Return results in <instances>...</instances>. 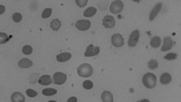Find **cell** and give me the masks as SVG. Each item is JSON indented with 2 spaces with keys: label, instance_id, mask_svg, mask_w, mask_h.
<instances>
[{
  "label": "cell",
  "instance_id": "obj_1",
  "mask_svg": "<svg viewBox=\"0 0 181 102\" xmlns=\"http://www.w3.org/2000/svg\"><path fill=\"white\" fill-rule=\"evenodd\" d=\"M78 75L80 77L83 78H88L90 76L92 75L93 73V69H92V66L89 63H83L82 65H80L78 67V70H77Z\"/></svg>",
  "mask_w": 181,
  "mask_h": 102
},
{
  "label": "cell",
  "instance_id": "obj_2",
  "mask_svg": "<svg viewBox=\"0 0 181 102\" xmlns=\"http://www.w3.org/2000/svg\"><path fill=\"white\" fill-rule=\"evenodd\" d=\"M144 86L149 89H153L157 85V77L153 73H146L142 78Z\"/></svg>",
  "mask_w": 181,
  "mask_h": 102
},
{
  "label": "cell",
  "instance_id": "obj_3",
  "mask_svg": "<svg viewBox=\"0 0 181 102\" xmlns=\"http://www.w3.org/2000/svg\"><path fill=\"white\" fill-rule=\"evenodd\" d=\"M139 30H134L130 35V38H129V42H128V44L130 47H134L136 46V44H138L139 42Z\"/></svg>",
  "mask_w": 181,
  "mask_h": 102
},
{
  "label": "cell",
  "instance_id": "obj_4",
  "mask_svg": "<svg viewBox=\"0 0 181 102\" xmlns=\"http://www.w3.org/2000/svg\"><path fill=\"white\" fill-rule=\"evenodd\" d=\"M67 81V76L66 74L63 72H55L53 77V82L56 85H62Z\"/></svg>",
  "mask_w": 181,
  "mask_h": 102
},
{
  "label": "cell",
  "instance_id": "obj_5",
  "mask_svg": "<svg viewBox=\"0 0 181 102\" xmlns=\"http://www.w3.org/2000/svg\"><path fill=\"white\" fill-rule=\"evenodd\" d=\"M124 7V5L121 1H114L112 3L111 7H110V11L112 13V14H119L122 11Z\"/></svg>",
  "mask_w": 181,
  "mask_h": 102
},
{
  "label": "cell",
  "instance_id": "obj_6",
  "mask_svg": "<svg viewBox=\"0 0 181 102\" xmlns=\"http://www.w3.org/2000/svg\"><path fill=\"white\" fill-rule=\"evenodd\" d=\"M99 52H100V47L99 46H93L92 44H90L86 48V51L84 52V56L85 57H92V56L99 54Z\"/></svg>",
  "mask_w": 181,
  "mask_h": 102
},
{
  "label": "cell",
  "instance_id": "obj_7",
  "mask_svg": "<svg viewBox=\"0 0 181 102\" xmlns=\"http://www.w3.org/2000/svg\"><path fill=\"white\" fill-rule=\"evenodd\" d=\"M112 44L115 47H121L124 45V39L120 33H115L112 37Z\"/></svg>",
  "mask_w": 181,
  "mask_h": 102
},
{
  "label": "cell",
  "instance_id": "obj_8",
  "mask_svg": "<svg viewBox=\"0 0 181 102\" xmlns=\"http://www.w3.org/2000/svg\"><path fill=\"white\" fill-rule=\"evenodd\" d=\"M75 27L80 31H86L91 27V22L88 20H79L76 22Z\"/></svg>",
  "mask_w": 181,
  "mask_h": 102
},
{
  "label": "cell",
  "instance_id": "obj_9",
  "mask_svg": "<svg viewBox=\"0 0 181 102\" xmlns=\"http://www.w3.org/2000/svg\"><path fill=\"white\" fill-rule=\"evenodd\" d=\"M173 44H174V42H173V40H172L171 37H169V36L164 37L163 46L161 48V52H168V51H169L173 47Z\"/></svg>",
  "mask_w": 181,
  "mask_h": 102
},
{
  "label": "cell",
  "instance_id": "obj_10",
  "mask_svg": "<svg viewBox=\"0 0 181 102\" xmlns=\"http://www.w3.org/2000/svg\"><path fill=\"white\" fill-rule=\"evenodd\" d=\"M102 24L106 28H112L115 25V19L112 16H106L102 20Z\"/></svg>",
  "mask_w": 181,
  "mask_h": 102
},
{
  "label": "cell",
  "instance_id": "obj_11",
  "mask_svg": "<svg viewBox=\"0 0 181 102\" xmlns=\"http://www.w3.org/2000/svg\"><path fill=\"white\" fill-rule=\"evenodd\" d=\"M161 7H162V4L161 3H159L158 5H156L154 7V8L152 9V11L150 12V21H153L157 17V16L159 15V13L161 10Z\"/></svg>",
  "mask_w": 181,
  "mask_h": 102
},
{
  "label": "cell",
  "instance_id": "obj_12",
  "mask_svg": "<svg viewBox=\"0 0 181 102\" xmlns=\"http://www.w3.org/2000/svg\"><path fill=\"white\" fill-rule=\"evenodd\" d=\"M33 65V61L29 59H21L19 61H18V66L22 69H27V68H30L31 66Z\"/></svg>",
  "mask_w": 181,
  "mask_h": 102
},
{
  "label": "cell",
  "instance_id": "obj_13",
  "mask_svg": "<svg viewBox=\"0 0 181 102\" xmlns=\"http://www.w3.org/2000/svg\"><path fill=\"white\" fill-rule=\"evenodd\" d=\"M38 82L40 83V85L46 86V85L51 84L53 82V80L50 75H43L38 79Z\"/></svg>",
  "mask_w": 181,
  "mask_h": 102
},
{
  "label": "cell",
  "instance_id": "obj_14",
  "mask_svg": "<svg viewBox=\"0 0 181 102\" xmlns=\"http://www.w3.org/2000/svg\"><path fill=\"white\" fill-rule=\"evenodd\" d=\"M72 57V54L70 52H62L56 56V60L59 62H64L68 60H70Z\"/></svg>",
  "mask_w": 181,
  "mask_h": 102
},
{
  "label": "cell",
  "instance_id": "obj_15",
  "mask_svg": "<svg viewBox=\"0 0 181 102\" xmlns=\"http://www.w3.org/2000/svg\"><path fill=\"white\" fill-rule=\"evenodd\" d=\"M101 99L103 102H112L113 101V96L110 91H103L101 94Z\"/></svg>",
  "mask_w": 181,
  "mask_h": 102
},
{
  "label": "cell",
  "instance_id": "obj_16",
  "mask_svg": "<svg viewBox=\"0 0 181 102\" xmlns=\"http://www.w3.org/2000/svg\"><path fill=\"white\" fill-rule=\"evenodd\" d=\"M11 101H13V102H20V101L23 102V101H25V97L20 92H15L11 96Z\"/></svg>",
  "mask_w": 181,
  "mask_h": 102
},
{
  "label": "cell",
  "instance_id": "obj_17",
  "mask_svg": "<svg viewBox=\"0 0 181 102\" xmlns=\"http://www.w3.org/2000/svg\"><path fill=\"white\" fill-rule=\"evenodd\" d=\"M171 80H172V77H171V75H170L169 73H168V72H165V73H163V74L160 76V82H161V84H163V85H167V84L170 83Z\"/></svg>",
  "mask_w": 181,
  "mask_h": 102
},
{
  "label": "cell",
  "instance_id": "obj_18",
  "mask_svg": "<svg viewBox=\"0 0 181 102\" xmlns=\"http://www.w3.org/2000/svg\"><path fill=\"white\" fill-rule=\"evenodd\" d=\"M96 12H97V9L93 7H91L83 12V16L86 17H92L96 14Z\"/></svg>",
  "mask_w": 181,
  "mask_h": 102
},
{
  "label": "cell",
  "instance_id": "obj_19",
  "mask_svg": "<svg viewBox=\"0 0 181 102\" xmlns=\"http://www.w3.org/2000/svg\"><path fill=\"white\" fill-rule=\"evenodd\" d=\"M161 44V39L159 36H155L151 39L150 41V46L152 48H158Z\"/></svg>",
  "mask_w": 181,
  "mask_h": 102
},
{
  "label": "cell",
  "instance_id": "obj_20",
  "mask_svg": "<svg viewBox=\"0 0 181 102\" xmlns=\"http://www.w3.org/2000/svg\"><path fill=\"white\" fill-rule=\"evenodd\" d=\"M61 25H62V24H61V21L59 19H54L50 24L51 28L54 31H58L61 28Z\"/></svg>",
  "mask_w": 181,
  "mask_h": 102
},
{
  "label": "cell",
  "instance_id": "obj_21",
  "mask_svg": "<svg viewBox=\"0 0 181 102\" xmlns=\"http://www.w3.org/2000/svg\"><path fill=\"white\" fill-rule=\"evenodd\" d=\"M42 93L45 96H53L57 93V90L55 89H43Z\"/></svg>",
  "mask_w": 181,
  "mask_h": 102
},
{
  "label": "cell",
  "instance_id": "obj_22",
  "mask_svg": "<svg viewBox=\"0 0 181 102\" xmlns=\"http://www.w3.org/2000/svg\"><path fill=\"white\" fill-rule=\"evenodd\" d=\"M148 66H149L150 69H151V70H155L156 68L159 67V62H158L156 60H150V61H149Z\"/></svg>",
  "mask_w": 181,
  "mask_h": 102
},
{
  "label": "cell",
  "instance_id": "obj_23",
  "mask_svg": "<svg viewBox=\"0 0 181 102\" xmlns=\"http://www.w3.org/2000/svg\"><path fill=\"white\" fill-rule=\"evenodd\" d=\"M22 52H23L24 54H25V55H29V54L32 53V52H33V48H32L30 45H25V46L23 47V49H22Z\"/></svg>",
  "mask_w": 181,
  "mask_h": 102
},
{
  "label": "cell",
  "instance_id": "obj_24",
  "mask_svg": "<svg viewBox=\"0 0 181 102\" xmlns=\"http://www.w3.org/2000/svg\"><path fill=\"white\" fill-rule=\"evenodd\" d=\"M83 87L85 89H92L93 88V83L92 81H84L83 83Z\"/></svg>",
  "mask_w": 181,
  "mask_h": 102
},
{
  "label": "cell",
  "instance_id": "obj_25",
  "mask_svg": "<svg viewBox=\"0 0 181 102\" xmlns=\"http://www.w3.org/2000/svg\"><path fill=\"white\" fill-rule=\"evenodd\" d=\"M0 36H1V44H5V43H7L9 39H11L12 38V35H10V36H7L6 33H0Z\"/></svg>",
  "mask_w": 181,
  "mask_h": 102
},
{
  "label": "cell",
  "instance_id": "obj_26",
  "mask_svg": "<svg viewBox=\"0 0 181 102\" xmlns=\"http://www.w3.org/2000/svg\"><path fill=\"white\" fill-rule=\"evenodd\" d=\"M51 15H52V9L51 8H45L42 13V17L45 19V18L50 17Z\"/></svg>",
  "mask_w": 181,
  "mask_h": 102
},
{
  "label": "cell",
  "instance_id": "obj_27",
  "mask_svg": "<svg viewBox=\"0 0 181 102\" xmlns=\"http://www.w3.org/2000/svg\"><path fill=\"white\" fill-rule=\"evenodd\" d=\"M177 58V53H168L164 57V59L167 60V61H173V60H176Z\"/></svg>",
  "mask_w": 181,
  "mask_h": 102
},
{
  "label": "cell",
  "instance_id": "obj_28",
  "mask_svg": "<svg viewBox=\"0 0 181 102\" xmlns=\"http://www.w3.org/2000/svg\"><path fill=\"white\" fill-rule=\"evenodd\" d=\"M12 19L14 20V22L19 23V22L22 20V16H21V14H19V13H15V14L12 16Z\"/></svg>",
  "mask_w": 181,
  "mask_h": 102
},
{
  "label": "cell",
  "instance_id": "obj_29",
  "mask_svg": "<svg viewBox=\"0 0 181 102\" xmlns=\"http://www.w3.org/2000/svg\"><path fill=\"white\" fill-rule=\"evenodd\" d=\"M26 95H27L29 98H34V97L37 96V92H36L35 90H34V89H29L26 90Z\"/></svg>",
  "mask_w": 181,
  "mask_h": 102
},
{
  "label": "cell",
  "instance_id": "obj_30",
  "mask_svg": "<svg viewBox=\"0 0 181 102\" xmlns=\"http://www.w3.org/2000/svg\"><path fill=\"white\" fill-rule=\"evenodd\" d=\"M87 3H88V0H76L75 1V4L80 7H85L87 5Z\"/></svg>",
  "mask_w": 181,
  "mask_h": 102
},
{
  "label": "cell",
  "instance_id": "obj_31",
  "mask_svg": "<svg viewBox=\"0 0 181 102\" xmlns=\"http://www.w3.org/2000/svg\"><path fill=\"white\" fill-rule=\"evenodd\" d=\"M68 102H70V101H77V98H74V97H72V98H68V100H67Z\"/></svg>",
  "mask_w": 181,
  "mask_h": 102
},
{
  "label": "cell",
  "instance_id": "obj_32",
  "mask_svg": "<svg viewBox=\"0 0 181 102\" xmlns=\"http://www.w3.org/2000/svg\"><path fill=\"white\" fill-rule=\"evenodd\" d=\"M0 7H1V12H0V14H3V12H5V7L0 6Z\"/></svg>",
  "mask_w": 181,
  "mask_h": 102
}]
</instances>
